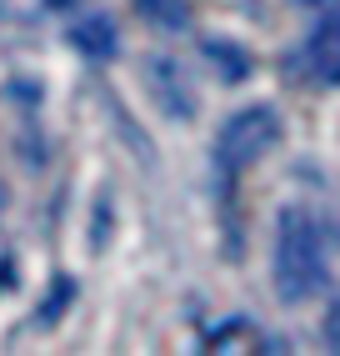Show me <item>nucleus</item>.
<instances>
[{"label":"nucleus","mask_w":340,"mask_h":356,"mask_svg":"<svg viewBox=\"0 0 340 356\" xmlns=\"http://www.w3.org/2000/svg\"><path fill=\"white\" fill-rule=\"evenodd\" d=\"M205 56L215 60V70H221L226 81H240V76H250V56L240 51V45H230V40H205Z\"/></svg>","instance_id":"nucleus-7"},{"label":"nucleus","mask_w":340,"mask_h":356,"mask_svg":"<svg viewBox=\"0 0 340 356\" xmlns=\"http://www.w3.org/2000/svg\"><path fill=\"white\" fill-rule=\"evenodd\" d=\"M145 86H151L155 106L170 115V121H190V115H196V90H190L180 60H170V56H151V60H145Z\"/></svg>","instance_id":"nucleus-4"},{"label":"nucleus","mask_w":340,"mask_h":356,"mask_svg":"<svg viewBox=\"0 0 340 356\" xmlns=\"http://www.w3.org/2000/svg\"><path fill=\"white\" fill-rule=\"evenodd\" d=\"M300 70H305V81L325 86V90L340 86V6L310 26V35L300 45Z\"/></svg>","instance_id":"nucleus-3"},{"label":"nucleus","mask_w":340,"mask_h":356,"mask_svg":"<svg viewBox=\"0 0 340 356\" xmlns=\"http://www.w3.org/2000/svg\"><path fill=\"white\" fill-rule=\"evenodd\" d=\"M280 146V115L271 106H240L230 121L215 131V146H210V161L221 181H235L240 171H250L260 156H271Z\"/></svg>","instance_id":"nucleus-2"},{"label":"nucleus","mask_w":340,"mask_h":356,"mask_svg":"<svg viewBox=\"0 0 340 356\" xmlns=\"http://www.w3.org/2000/svg\"><path fill=\"white\" fill-rule=\"evenodd\" d=\"M135 15L145 26H155V31L180 35L190 26V0H135Z\"/></svg>","instance_id":"nucleus-6"},{"label":"nucleus","mask_w":340,"mask_h":356,"mask_svg":"<svg viewBox=\"0 0 340 356\" xmlns=\"http://www.w3.org/2000/svg\"><path fill=\"white\" fill-rule=\"evenodd\" d=\"M70 45L85 56V60H110L120 51V31L110 15H80L76 26H70Z\"/></svg>","instance_id":"nucleus-5"},{"label":"nucleus","mask_w":340,"mask_h":356,"mask_svg":"<svg viewBox=\"0 0 340 356\" xmlns=\"http://www.w3.org/2000/svg\"><path fill=\"white\" fill-rule=\"evenodd\" d=\"M45 6H51V10H65V6H76V0H45Z\"/></svg>","instance_id":"nucleus-8"},{"label":"nucleus","mask_w":340,"mask_h":356,"mask_svg":"<svg viewBox=\"0 0 340 356\" xmlns=\"http://www.w3.org/2000/svg\"><path fill=\"white\" fill-rule=\"evenodd\" d=\"M0 201H6V196H0Z\"/></svg>","instance_id":"nucleus-9"},{"label":"nucleus","mask_w":340,"mask_h":356,"mask_svg":"<svg viewBox=\"0 0 340 356\" xmlns=\"http://www.w3.org/2000/svg\"><path fill=\"white\" fill-rule=\"evenodd\" d=\"M271 281H275V296L300 306L310 296L325 291L330 266H325V236L315 226L310 211L300 206H285L275 216V251H271Z\"/></svg>","instance_id":"nucleus-1"}]
</instances>
